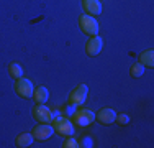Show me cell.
Here are the masks:
<instances>
[{"mask_svg": "<svg viewBox=\"0 0 154 148\" xmlns=\"http://www.w3.org/2000/svg\"><path fill=\"white\" fill-rule=\"evenodd\" d=\"M95 122V112L85 107H79L74 114H72V124L77 127H89Z\"/></svg>", "mask_w": 154, "mask_h": 148, "instance_id": "obj_1", "label": "cell"}, {"mask_svg": "<svg viewBox=\"0 0 154 148\" xmlns=\"http://www.w3.org/2000/svg\"><path fill=\"white\" fill-rule=\"evenodd\" d=\"M51 124H53L54 132H56L57 135L64 137V138L74 135V124H72L71 118H67V117H57V118H53V122H51Z\"/></svg>", "mask_w": 154, "mask_h": 148, "instance_id": "obj_2", "label": "cell"}, {"mask_svg": "<svg viewBox=\"0 0 154 148\" xmlns=\"http://www.w3.org/2000/svg\"><path fill=\"white\" fill-rule=\"evenodd\" d=\"M87 95H89V87H87V84H79V86H75L71 91V94H69V105L71 107L84 105L87 101Z\"/></svg>", "mask_w": 154, "mask_h": 148, "instance_id": "obj_3", "label": "cell"}, {"mask_svg": "<svg viewBox=\"0 0 154 148\" xmlns=\"http://www.w3.org/2000/svg\"><path fill=\"white\" fill-rule=\"evenodd\" d=\"M79 27H80V30H82L85 35H89V36L98 35V30H100L98 21L95 20L92 15H87V13H84L82 17L79 18Z\"/></svg>", "mask_w": 154, "mask_h": 148, "instance_id": "obj_4", "label": "cell"}, {"mask_svg": "<svg viewBox=\"0 0 154 148\" xmlns=\"http://www.w3.org/2000/svg\"><path fill=\"white\" fill-rule=\"evenodd\" d=\"M15 92L21 99H30V97H33L35 86H33V82L30 79L21 76V77H18V79H15Z\"/></svg>", "mask_w": 154, "mask_h": 148, "instance_id": "obj_5", "label": "cell"}, {"mask_svg": "<svg viewBox=\"0 0 154 148\" xmlns=\"http://www.w3.org/2000/svg\"><path fill=\"white\" fill-rule=\"evenodd\" d=\"M33 118L38 124H51L54 115H53V110L49 107H46L45 104H36L33 107Z\"/></svg>", "mask_w": 154, "mask_h": 148, "instance_id": "obj_6", "label": "cell"}, {"mask_svg": "<svg viewBox=\"0 0 154 148\" xmlns=\"http://www.w3.org/2000/svg\"><path fill=\"white\" fill-rule=\"evenodd\" d=\"M102 48H103V38L98 35H94V36H90V40L85 44V53H87V56L95 58L102 53Z\"/></svg>", "mask_w": 154, "mask_h": 148, "instance_id": "obj_7", "label": "cell"}, {"mask_svg": "<svg viewBox=\"0 0 154 148\" xmlns=\"http://www.w3.org/2000/svg\"><path fill=\"white\" fill-rule=\"evenodd\" d=\"M33 137H35V140H39V142H45V140L51 138L54 133V128L51 124H38L35 128L31 130Z\"/></svg>", "mask_w": 154, "mask_h": 148, "instance_id": "obj_8", "label": "cell"}, {"mask_svg": "<svg viewBox=\"0 0 154 148\" xmlns=\"http://www.w3.org/2000/svg\"><path fill=\"white\" fill-rule=\"evenodd\" d=\"M95 120H98L102 125H110V124H113V122L116 120V112L113 109H108V107L100 109L97 114H95Z\"/></svg>", "mask_w": 154, "mask_h": 148, "instance_id": "obj_9", "label": "cell"}, {"mask_svg": "<svg viewBox=\"0 0 154 148\" xmlns=\"http://www.w3.org/2000/svg\"><path fill=\"white\" fill-rule=\"evenodd\" d=\"M82 7L87 15H100L102 13V2L100 0H82Z\"/></svg>", "mask_w": 154, "mask_h": 148, "instance_id": "obj_10", "label": "cell"}, {"mask_svg": "<svg viewBox=\"0 0 154 148\" xmlns=\"http://www.w3.org/2000/svg\"><path fill=\"white\" fill-rule=\"evenodd\" d=\"M138 63H139V64H143L144 68L152 69L154 68V51L152 50L143 51V53L138 56Z\"/></svg>", "mask_w": 154, "mask_h": 148, "instance_id": "obj_11", "label": "cell"}, {"mask_svg": "<svg viewBox=\"0 0 154 148\" xmlns=\"http://www.w3.org/2000/svg\"><path fill=\"white\" fill-rule=\"evenodd\" d=\"M33 99H35L36 104H46L48 99H49V91H48V87H46V86H38V87H35Z\"/></svg>", "mask_w": 154, "mask_h": 148, "instance_id": "obj_12", "label": "cell"}, {"mask_svg": "<svg viewBox=\"0 0 154 148\" xmlns=\"http://www.w3.org/2000/svg\"><path fill=\"white\" fill-rule=\"evenodd\" d=\"M33 140H35V137H33V133H20V135L17 137L15 140V145L18 148H26V146H31L33 145Z\"/></svg>", "mask_w": 154, "mask_h": 148, "instance_id": "obj_13", "label": "cell"}, {"mask_svg": "<svg viewBox=\"0 0 154 148\" xmlns=\"http://www.w3.org/2000/svg\"><path fill=\"white\" fill-rule=\"evenodd\" d=\"M8 72H10V76H12L13 79H18V77L23 76V68H21V64H18V63H10Z\"/></svg>", "mask_w": 154, "mask_h": 148, "instance_id": "obj_14", "label": "cell"}, {"mask_svg": "<svg viewBox=\"0 0 154 148\" xmlns=\"http://www.w3.org/2000/svg\"><path fill=\"white\" fill-rule=\"evenodd\" d=\"M143 74H144V66L136 63V64H131L130 68V76L131 77H141Z\"/></svg>", "mask_w": 154, "mask_h": 148, "instance_id": "obj_15", "label": "cell"}, {"mask_svg": "<svg viewBox=\"0 0 154 148\" xmlns=\"http://www.w3.org/2000/svg\"><path fill=\"white\" fill-rule=\"evenodd\" d=\"M62 148H79V142L72 137H67V140L62 143Z\"/></svg>", "mask_w": 154, "mask_h": 148, "instance_id": "obj_16", "label": "cell"}, {"mask_svg": "<svg viewBox=\"0 0 154 148\" xmlns=\"http://www.w3.org/2000/svg\"><path fill=\"white\" fill-rule=\"evenodd\" d=\"M130 115H128V114H116V120L115 122H118L120 125H128L130 124Z\"/></svg>", "mask_w": 154, "mask_h": 148, "instance_id": "obj_17", "label": "cell"}, {"mask_svg": "<svg viewBox=\"0 0 154 148\" xmlns=\"http://www.w3.org/2000/svg\"><path fill=\"white\" fill-rule=\"evenodd\" d=\"M79 146H84V148H92V146H94V140L90 138V137H84V138H80Z\"/></svg>", "mask_w": 154, "mask_h": 148, "instance_id": "obj_18", "label": "cell"}]
</instances>
